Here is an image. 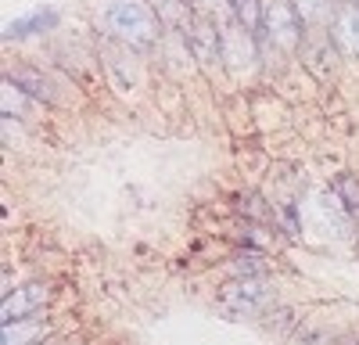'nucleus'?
I'll use <instances>...</instances> for the list:
<instances>
[{
  "instance_id": "nucleus-1",
  "label": "nucleus",
  "mask_w": 359,
  "mask_h": 345,
  "mask_svg": "<svg viewBox=\"0 0 359 345\" xmlns=\"http://www.w3.org/2000/svg\"><path fill=\"white\" fill-rule=\"evenodd\" d=\"M0 79L15 83L22 94H29L47 111H72L83 101V86L54 62H47L43 54H25V58H15V62H4Z\"/></svg>"
},
{
  "instance_id": "nucleus-2",
  "label": "nucleus",
  "mask_w": 359,
  "mask_h": 345,
  "mask_svg": "<svg viewBox=\"0 0 359 345\" xmlns=\"http://www.w3.org/2000/svg\"><path fill=\"white\" fill-rule=\"evenodd\" d=\"M94 33L151 58L165 36V29L147 0H104L94 11Z\"/></svg>"
},
{
  "instance_id": "nucleus-3",
  "label": "nucleus",
  "mask_w": 359,
  "mask_h": 345,
  "mask_svg": "<svg viewBox=\"0 0 359 345\" xmlns=\"http://www.w3.org/2000/svg\"><path fill=\"white\" fill-rule=\"evenodd\" d=\"M97 58H101V72H104V86L126 104H137L155 83V65L151 58H144L123 43H111L104 36H97Z\"/></svg>"
},
{
  "instance_id": "nucleus-4",
  "label": "nucleus",
  "mask_w": 359,
  "mask_h": 345,
  "mask_svg": "<svg viewBox=\"0 0 359 345\" xmlns=\"http://www.w3.org/2000/svg\"><path fill=\"white\" fill-rule=\"evenodd\" d=\"M302 212H306V241H316V234H323V245L327 248L359 252V226L345 212L341 201L327 191V184H316L306 194Z\"/></svg>"
},
{
  "instance_id": "nucleus-5",
  "label": "nucleus",
  "mask_w": 359,
  "mask_h": 345,
  "mask_svg": "<svg viewBox=\"0 0 359 345\" xmlns=\"http://www.w3.org/2000/svg\"><path fill=\"white\" fill-rule=\"evenodd\" d=\"M223 69H226L230 94H255L266 86L262 43L233 18H223Z\"/></svg>"
},
{
  "instance_id": "nucleus-6",
  "label": "nucleus",
  "mask_w": 359,
  "mask_h": 345,
  "mask_svg": "<svg viewBox=\"0 0 359 345\" xmlns=\"http://www.w3.org/2000/svg\"><path fill=\"white\" fill-rule=\"evenodd\" d=\"M280 280L262 277V280H219L212 306L223 320L233 324H259L262 316L280 302Z\"/></svg>"
},
{
  "instance_id": "nucleus-7",
  "label": "nucleus",
  "mask_w": 359,
  "mask_h": 345,
  "mask_svg": "<svg viewBox=\"0 0 359 345\" xmlns=\"http://www.w3.org/2000/svg\"><path fill=\"white\" fill-rule=\"evenodd\" d=\"M187 40H191V50H194L201 83H208L212 90L219 86L223 94H230L226 69H223V22L208 18V15H198L191 22V29H187Z\"/></svg>"
},
{
  "instance_id": "nucleus-8",
  "label": "nucleus",
  "mask_w": 359,
  "mask_h": 345,
  "mask_svg": "<svg viewBox=\"0 0 359 345\" xmlns=\"http://www.w3.org/2000/svg\"><path fill=\"white\" fill-rule=\"evenodd\" d=\"M57 299V284L50 277H29L15 288H8L4 299H0V327L8 324H18V320H29V316H43L50 313Z\"/></svg>"
},
{
  "instance_id": "nucleus-9",
  "label": "nucleus",
  "mask_w": 359,
  "mask_h": 345,
  "mask_svg": "<svg viewBox=\"0 0 359 345\" xmlns=\"http://www.w3.org/2000/svg\"><path fill=\"white\" fill-rule=\"evenodd\" d=\"M294 62L316 79V86H338L341 69L348 65L327 29H306V40H302V47H298Z\"/></svg>"
},
{
  "instance_id": "nucleus-10",
  "label": "nucleus",
  "mask_w": 359,
  "mask_h": 345,
  "mask_svg": "<svg viewBox=\"0 0 359 345\" xmlns=\"http://www.w3.org/2000/svg\"><path fill=\"white\" fill-rule=\"evenodd\" d=\"M259 36L269 40L273 47H280L287 58H298V47H302V40H306V22L294 11L291 0H266Z\"/></svg>"
},
{
  "instance_id": "nucleus-11",
  "label": "nucleus",
  "mask_w": 359,
  "mask_h": 345,
  "mask_svg": "<svg viewBox=\"0 0 359 345\" xmlns=\"http://www.w3.org/2000/svg\"><path fill=\"white\" fill-rule=\"evenodd\" d=\"M219 241H223L226 248H252V252H266V255H273V259H280V255L291 248L287 238L280 234L277 226L252 223V219H233V216L223 223Z\"/></svg>"
},
{
  "instance_id": "nucleus-12",
  "label": "nucleus",
  "mask_w": 359,
  "mask_h": 345,
  "mask_svg": "<svg viewBox=\"0 0 359 345\" xmlns=\"http://www.w3.org/2000/svg\"><path fill=\"white\" fill-rule=\"evenodd\" d=\"M151 65H155L158 76H165L176 86H187L191 79H201L187 33H165L162 43H158V50L151 54Z\"/></svg>"
},
{
  "instance_id": "nucleus-13",
  "label": "nucleus",
  "mask_w": 359,
  "mask_h": 345,
  "mask_svg": "<svg viewBox=\"0 0 359 345\" xmlns=\"http://www.w3.org/2000/svg\"><path fill=\"white\" fill-rule=\"evenodd\" d=\"M57 29H65V11L57 8V4H36V8H29L25 15L11 18L4 25V43L18 47V43H29V40H50Z\"/></svg>"
},
{
  "instance_id": "nucleus-14",
  "label": "nucleus",
  "mask_w": 359,
  "mask_h": 345,
  "mask_svg": "<svg viewBox=\"0 0 359 345\" xmlns=\"http://www.w3.org/2000/svg\"><path fill=\"white\" fill-rule=\"evenodd\" d=\"M277 270H280V259L252 248H223L216 263L219 280H262V277H277Z\"/></svg>"
},
{
  "instance_id": "nucleus-15",
  "label": "nucleus",
  "mask_w": 359,
  "mask_h": 345,
  "mask_svg": "<svg viewBox=\"0 0 359 345\" xmlns=\"http://www.w3.org/2000/svg\"><path fill=\"white\" fill-rule=\"evenodd\" d=\"M230 216L233 219H252V223H266V226H277V209H273V201H269L262 194V187L255 184H245V187H237L230 194Z\"/></svg>"
},
{
  "instance_id": "nucleus-16",
  "label": "nucleus",
  "mask_w": 359,
  "mask_h": 345,
  "mask_svg": "<svg viewBox=\"0 0 359 345\" xmlns=\"http://www.w3.org/2000/svg\"><path fill=\"white\" fill-rule=\"evenodd\" d=\"M65 327L57 324V316L43 313V316H29V320H18V324H8V327H0V345H40L54 334H62Z\"/></svg>"
},
{
  "instance_id": "nucleus-17",
  "label": "nucleus",
  "mask_w": 359,
  "mask_h": 345,
  "mask_svg": "<svg viewBox=\"0 0 359 345\" xmlns=\"http://www.w3.org/2000/svg\"><path fill=\"white\" fill-rule=\"evenodd\" d=\"M43 115H47V108H40L29 94H22L15 83L0 79V119H18L25 126H40Z\"/></svg>"
},
{
  "instance_id": "nucleus-18",
  "label": "nucleus",
  "mask_w": 359,
  "mask_h": 345,
  "mask_svg": "<svg viewBox=\"0 0 359 345\" xmlns=\"http://www.w3.org/2000/svg\"><path fill=\"white\" fill-rule=\"evenodd\" d=\"M327 33H331V40L338 43L345 62L348 65H359V8L341 4V11L334 15V22H331Z\"/></svg>"
},
{
  "instance_id": "nucleus-19",
  "label": "nucleus",
  "mask_w": 359,
  "mask_h": 345,
  "mask_svg": "<svg viewBox=\"0 0 359 345\" xmlns=\"http://www.w3.org/2000/svg\"><path fill=\"white\" fill-rule=\"evenodd\" d=\"M327 184V191H331L341 205H345V212L355 219V226H359V169H334L331 177L323 180Z\"/></svg>"
},
{
  "instance_id": "nucleus-20",
  "label": "nucleus",
  "mask_w": 359,
  "mask_h": 345,
  "mask_svg": "<svg viewBox=\"0 0 359 345\" xmlns=\"http://www.w3.org/2000/svg\"><path fill=\"white\" fill-rule=\"evenodd\" d=\"M147 4H151V11L158 15L165 33H187L191 22L198 18L191 0H147Z\"/></svg>"
},
{
  "instance_id": "nucleus-21",
  "label": "nucleus",
  "mask_w": 359,
  "mask_h": 345,
  "mask_svg": "<svg viewBox=\"0 0 359 345\" xmlns=\"http://www.w3.org/2000/svg\"><path fill=\"white\" fill-rule=\"evenodd\" d=\"M302 316H306V313L298 309L294 302H284V299H280V302H277V306H273V309H269V313L262 316V320H259V327H262L266 334H277V338H287V341H291L294 327L302 324Z\"/></svg>"
},
{
  "instance_id": "nucleus-22",
  "label": "nucleus",
  "mask_w": 359,
  "mask_h": 345,
  "mask_svg": "<svg viewBox=\"0 0 359 345\" xmlns=\"http://www.w3.org/2000/svg\"><path fill=\"white\" fill-rule=\"evenodd\" d=\"M291 4L302 15L306 29H331L334 15L341 11V0H291Z\"/></svg>"
},
{
  "instance_id": "nucleus-23",
  "label": "nucleus",
  "mask_w": 359,
  "mask_h": 345,
  "mask_svg": "<svg viewBox=\"0 0 359 345\" xmlns=\"http://www.w3.org/2000/svg\"><path fill=\"white\" fill-rule=\"evenodd\" d=\"M230 4V18L237 25H245L248 33H262V11H266V0H226Z\"/></svg>"
},
{
  "instance_id": "nucleus-24",
  "label": "nucleus",
  "mask_w": 359,
  "mask_h": 345,
  "mask_svg": "<svg viewBox=\"0 0 359 345\" xmlns=\"http://www.w3.org/2000/svg\"><path fill=\"white\" fill-rule=\"evenodd\" d=\"M191 4H194V11L198 15H208V18H230V4H226V0H191Z\"/></svg>"
},
{
  "instance_id": "nucleus-25",
  "label": "nucleus",
  "mask_w": 359,
  "mask_h": 345,
  "mask_svg": "<svg viewBox=\"0 0 359 345\" xmlns=\"http://www.w3.org/2000/svg\"><path fill=\"white\" fill-rule=\"evenodd\" d=\"M341 4H352V8H359V0H341Z\"/></svg>"
},
{
  "instance_id": "nucleus-26",
  "label": "nucleus",
  "mask_w": 359,
  "mask_h": 345,
  "mask_svg": "<svg viewBox=\"0 0 359 345\" xmlns=\"http://www.w3.org/2000/svg\"><path fill=\"white\" fill-rule=\"evenodd\" d=\"M79 345H101V341H79Z\"/></svg>"
}]
</instances>
